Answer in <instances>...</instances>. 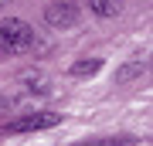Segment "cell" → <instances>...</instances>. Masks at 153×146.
I'll return each instance as SVG.
<instances>
[{
	"mask_svg": "<svg viewBox=\"0 0 153 146\" xmlns=\"http://www.w3.org/2000/svg\"><path fill=\"white\" fill-rule=\"evenodd\" d=\"M51 27H71L78 21V7L71 4V0H58V4H48V10H44Z\"/></svg>",
	"mask_w": 153,
	"mask_h": 146,
	"instance_id": "obj_2",
	"label": "cell"
},
{
	"mask_svg": "<svg viewBox=\"0 0 153 146\" xmlns=\"http://www.w3.org/2000/svg\"><path fill=\"white\" fill-rule=\"evenodd\" d=\"M92 10L102 14V17H109V14H116V4L112 0H92Z\"/></svg>",
	"mask_w": 153,
	"mask_h": 146,
	"instance_id": "obj_6",
	"label": "cell"
},
{
	"mask_svg": "<svg viewBox=\"0 0 153 146\" xmlns=\"http://www.w3.org/2000/svg\"><path fill=\"white\" fill-rule=\"evenodd\" d=\"M34 48V31L21 17H7L0 21V54H24Z\"/></svg>",
	"mask_w": 153,
	"mask_h": 146,
	"instance_id": "obj_1",
	"label": "cell"
},
{
	"mask_svg": "<svg viewBox=\"0 0 153 146\" xmlns=\"http://www.w3.org/2000/svg\"><path fill=\"white\" fill-rule=\"evenodd\" d=\"M102 68V58H88V61H75L71 65V75H95Z\"/></svg>",
	"mask_w": 153,
	"mask_h": 146,
	"instance_id": "obj_4",
	"label": "cell"
},
{
	"mask_svg": "<svg viewBox=\"0 0 153 146\" xmlns=\"http://www.w3.org/2000/svg\"><path fill=\"white\" fill-rule=\"evenodd\" d=\"M133 139H105V143H85V146H129Z\"/></svg>",
	"mask_w": 153,
	"mask_h": 146,
	"instance_id": "obj_7",
	"label": "cell"
},
{
	"mask_svg": "<svg viewBox=\"0 0 153 146\" xmlns=\"http://www.w3.org/2000/svg\"><path fill=\"white\" fill-rule=\"evenodd\" d=\"M61 116L58 112H34V116H24V119H17L14 126H7V133H27V129H51V126H58Z\"/></svg>",
	"mask_w": 153,
	"mask_h": 146,
	"instance_id": "obj_3",
	"label": "cell"
},
{
	"mask_svg": "<svg viewBox=\"0 0 153 146\" xmlns=\"http://www.w3.org/2000/svg\"><path fill=\"white\" fill-rule=\"evenodd\" d=\"M143 71H146V61H136V65H129V68L119 71V82H129L133 75H143Z\"/></svg>",
	"mask_w": 153,
	"mask_h": 146,
	"instance_id": "obj_5",
	"label": "cell"
}]
</instances>
